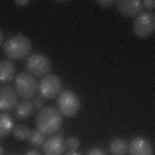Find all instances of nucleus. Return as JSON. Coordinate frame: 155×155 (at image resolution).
<instances>
[{
  "label": "nucleus",
  "mask_w": 155,
  "mask_h": 155,
  "mask_svg": "<svg viewBox=\"0 0 155 155\" xmlns=\"http://www.w3.org/2000/svg\"><path fill=\"white\" fill-rule=\"evenodd\" d=\"M67 155H81V153H78V152H67Z\"/></svg>",
  "instance_id": "26"
},
{
  "label": "nucleus",
  "mask_w": 155,
  "mask_h": 155,
  "mask_svg": "<svg viewBox=\"0 0 155 155\" xmlns=\"http://www.w3.org/2000/svg\"><path fill=\"white\" fill-rule=\"evenodd\" d=\"M133 31L140 38H147L152 36L155 31V16L153 12H141L134 17L133 22Z\"/></svg>",
  "instance_id": "7"
},
{
  "label": "nucleus",
  "mask_w": 155,
  "mask_h": 155,
  "mask_svg": "<svg viewBox=\"0 0 155 155\" xmlns=\"http://www.w3.org/2000/svg\"><path fill=\"white\" fill-rule=\"evenodd\" d=\"M24 67H26V72H29L31 76L43 78L47 74H50V71H52V62L43 54H31L26 59V62H24Z\"/></svg>",
  "instance_id": "4"
},
{
  "label": "nucleus",
  "mask_w": 155,
  "mask_h": 155,
  "mask_svg": "<svg viewBox=\"0 0 155 155\" xmlns=\"http://www.w3.org/2000/svg\"><path fill=\"white\" fill-rule=\"evenodd\" d=\"M38 91L41 98H47V100L55 98L62 91V79L55 74H47L38 83Z\"/></svg>",
  "instance_id": "6"
},
{
  "label": "nucleus",
  "mask_w": 155,
  "mask_h": 155,
  "mask_svg": "<svg viewBox=\"0 0 155 155\" xmlns=\"http://www.w3.org/2000/svg\"><path fill=\"white\" fill-rule=\"evenodd\" d=\"M2 48H4V54L9 59L17 61V59H28L31 55L33 45H31V41L26 36L16 35V36H11L9 40H5L4 45H2Z\"/></svg>",
  "instance_id": "2"
},
{
  "label": "nucleus",
  "mask_w": 155,
  "mask_h": 155,
  "mask_svg": "<svg viewBox=\"0 0 155 155\" xmlns=\"http://www.w3.org/2000/svg\"><path fill=\"white\" fill-rule=\"evenodd\" d=\"M17 97H19V95H17L16 90L11 88V86H4V88H0V110L2 112L14 110L16 105L19 104V102H17Z\"/></svg>",
  "instance_id": "10"
},
{
  "label": "nucleus",
  "mask_w": 155,
  "mask_h": 155,
  "mask_svg": "<svg viewBox=\"0 0 155 155\" xmlns=\"http://www.w3.org/2000/svg\"><path fill=\"white\" fill-rule=\"evenodd\" d=\"M29 143L33 145V147H43L45 134L40 133L38 129H36V131H31V134H29Z\"/></svg>",
  "instance_id": "17"
},
{
  "label": "nucleus",
  "mask_w": 155,
  "mask_h": 155,
  "mask_svg": "<svg viewBox=\"0 0 155 155\" xmlns=\"http://www.w3.org/2000/svg\"><path fill=\"white\" fill-rule=\"evenodd\" d=\"M33 102L31 100H22L16 105V117L17 119H26L33 114Z\"/></svg>",
  "instance_id": "14"
},
{
  "label": "nucleus",
  "mask_w": 155,
  "mask_h": 155,
  "mask_svg": "<svg viewBox=\"0 0 155 155\" xmlns=\"http://www.w3.org/2000/svg\"><path fill=\"white\" fill-rule=\"evenodd\" d=\"M14 4H16V5H19V7H26V5H29L31 2H29V0H16Z\"/></svg>",
  "instance_id": "23"
},
{
  "label": "nucleus",
  "mask_w": 155,
  "mask_h": 155,
  "mask_svg": "<svg viewBox=\"0 0 155 155\" xmlns=\"http://www.w3.org/2000/svg\"><path fill=\"white\" fill-rule=\"evenodd\" d=\"M12 129H14V121H12V117L5 112H2L0 114V138H5L9 134L12 133Z\"/></svg>",
  "instance_id": "13"
},
{
  "label": "nucleus",
  "mask_w": 155,
  "mask_h": 155,
  "mask_svg": "<svg viewBox=\"0 0 155 155\" xmlns=\"http://www.w3.org/2000/svg\"><path fill=\"white\" fill-rule=\"evenodd\" d=\"M110 153L112 155H126L127 153V141L122 138H114L110 141Z\"/></svg>",
  "instance_id": "15"
},
{
  "label": "nucleus",
  "mask_w": 155,
  "mask_h": 155,
  "mask_svg": "<svg viewBox=\"0 0 155 155\" xmlns=\"http://www.w3.org/2000/svg\"><path fill=\"white\" fill-rule=\"evenodd\" d=\"M43 104H45V98H41V97H38V98L33 100V107L35 109H38V110L43 109Z\"/></svg>",
  "instance_id": "21"
},
{
  "label": "nucleus",
  "mask_w": 155,
  "mask_h": 155,
  "mask_svg": "<svg viewBox=\"0 0 155 155\" xmlns=\"http://www.w3.org/2000/svg\"><path fill=\"white\" fill-rule=\"evenodd\" d=\"M36 127L43 134H55L62 129V116L55 107H43L36 116Z\"/></svg>",
  "instance_id": "1"
},
{
  "label": "nucleus",
  "mask_w": 155,
  "mask_h": 155,
  "mask_svg": "<svg viewBox=\"0 0 155 155\" xmlns=\"http://www.w3.org/2000/svg\"><path fill=\"white\" fill-rule=\"evenodd\" d=\"M117 11L121 12L124 17H136L141 14V0H119L116 2Z\"/></svg>",
  "instance_id": "11"
},
{
  "label": "nucleus",
  "mask_w": 155,
  "mask_h": 155,
  "mask_svg": "<svg viewBox=\"0 0 155 155\" xmlns=\"http://www.w3.org/2000/svg\"><path fill=\"white\" fill-rule=\"evenodd\" d=\"M38 91V81L29 72H19L16 76V93L26 100H31Z\"/></svg>",
  "instance_id": "5"
},
{
  "label": "nucleus",
  "mask_w": 155,
  "mask_h": 155,
  "mask_svg": "<svg viewBox=\"0 0 155 155\" xmlns=\"http://www.w3.org/2000/svg\"><path fill=\"white\" fill-rule=\"evenodd\" d=\"M127 153L129 155H153V145L143 136H134L127 143Z\"/></svg>",
  "instance_id": "9"
},
{
  "label": "nucleus",
  "mask_w": 155,
  "mask_h": 155,
  "mask_svg": "<svg viewBox=\"0 0 155 155\" xmlns=\"http://www.w3.org/2000/svg\"><path fill=\"white\" fill-rule=\"evenodd\" d=\"M24 155H41V153H40V152H36V150H28Z\"/></svg>",
  "instance_id": "24"
},
{
  "label": "nucleus",
  "mask_w": 155,
  "mask_h": 155,
  "mask_svg": "<svg viewBox=\"0 0 155 155\" xmlns=\"http://www.w3.org/2000/svg\"><path fill=\"white\" fill-rule=\"evenodd\" d=\"M2 45H4V33L0 31V47H2Z\"/></svg>",
  "instance_id": "25"
},
{
  "label": "nucleus",
  "mask_w": 155,
  "mask_h": 155,
  "mask_svg": "<svg viewBox=\"0 0 155 155\" xmlns=\"http://www.w3.org/2000/svg\"><path fill=\"white\" fill-rule=\"evenodd\" d=\"M78 148H79V140L76 136H69L66 140V150L67 152H78Z\"/></svg>",
  "instance_id": "18"
},
{
  "label": "nucleus",
  "mask_w": 155,
  "mask_h": 155,
  "mask_svg": "<svg viewBox=\"0 0 155 155\" xmlns=\"http://www.w3.org/2000/svg\"><path fill=\"white\" fill-rule=\"evenodd\" d=\"M97 4H98L102 9H109V7H112L116 2H114V0H97Z\"/></svg>",
  "instance_id": "19"
},
{
  "label": "nucleus",
  "mask_w": 155,
  "mask_h": 155,
  "mask_svg": "<svg viewBox=\"0 0 155 155\" xmlns=\"http://www.w3.org/2000/svg\"><path fill=\"white\" fill-rule=\"evenodd\" d=\"M0 155H4V147L0 145Z\"/></svg>",
  "instance_id": "27"
},
{
  "label": "nucleus",
  "mask_w": 155,
  "mask_h": 155,
  "mask_svg": "<svg viewBox=\"0 0 155 155\" xmlns=\"http://www.w3.org/2000/svg\"><path fill=\"white\" fill-rule=\"evenodd\" d=\"M16 72V67L11 61H0V83L2 84L11 83L14 76H17Z\"/></svg>",
  "instance_id": "12"
},
{
  "label": "nucleus",
  "mask_w": 155,
  "mask_h": 155,
  "mask_svg": "<svg viewBox=\"0 0 155 155\" xmlns=\"http://www.w3.org/2000/svg\"><path fill=\"white\" fill-rule=\"evenodd\" d=\"M141 7H143V9H147V11H152L153 12V7H155V2L153 0H145V2H141Z\"/></svg>",
  "instance_id": "20"
},
{
  "label": "nucleus",
  "mask_w": 155,
  "mask_h": 155,
  "mask_svg": "<svg viewBox=\"0 0 155 155\" xmlns=\"http://www.w3.org/2000/svg\"><path fill=\"white\" fill-rule=\"evenodd\" d=\"M12 133H14V138H17L19 141H22V140H29V134H31V131H29L28 126L19 124V126H14Z\"/></svg>",
  "instance_id": "16"
},
{
  "label": "nucleus",
  "mask_w": 155,
  "mask_h": 155,
  "mask_svg": "<svg viewBox=\"0 0 155 155\" xmlns=\"http://www.w3.org/2000/svg\"><path fill=\"white\" fill-rule=\"evenodd\" d=\"M66 152V140L62 131L57 134H52V138L45 140L43 143V153L45 155H64Z\"/></svg>",
  "instance_id": "8"
},
{
  "label": "nucleus",
  "mask_w": 155,
  "mask_h": 155,
  "mask_svg": "<svg viewBox=\"0 0 155 155\" xmlns=\"http://www.w3.org/2000/svg\"><path fill=\"white\" fill-rule=\"evenodd\" d=\"M86 155H107V153H105V152H104L102 148H91Z\"/></svg>",
  "instance_id": "22"
},
{
  "label": "nucleus",
  "mask_w": 155,
  "mask_h": 155,
  "mask_svg": "<svg viewBox=\"0 0 155 155\" xmlns=\"http://www.w3.org/2000/svg\"><path fill=\"white\" fill-rule=\"evenodd\" d=\"M79 107H81L79 97L71 90H62L61 95L57 97V110L61 112V116L74 117L79 112Z\"/></svg>",
  "instance_id": "3"
}]
</instances>
